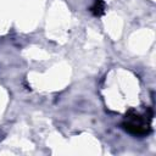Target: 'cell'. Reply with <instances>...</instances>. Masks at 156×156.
Wrapping results in <instances>:
<instances>
[{
  "instance_id": "1",
  "label": "cell",
  "mask_w": 156,
  "mask_h": 156,
  "mask_svg": "<svg viewBox=\"0 0 156 156\" xmlns=\"http://www.w3.org/2000/svg\"><path fill=\"white\" fill-rule=\"evenodd\" d=\"M123 128L135 135H145L149 133V119L138 113H128L123 122Z\"/></svg>"
}]
</instances>
